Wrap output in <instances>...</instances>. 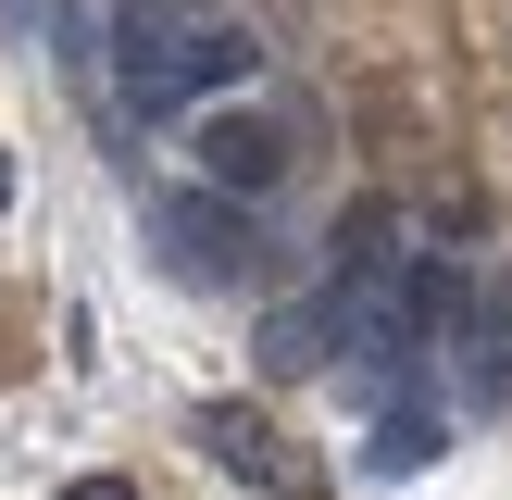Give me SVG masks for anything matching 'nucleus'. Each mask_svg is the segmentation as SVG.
Wrapping results in <instances>:
<instances>
[{
    "instance_id": "1",
    "label": "nucleus",
    "mask_w": 512,
    "mask_h": 500,
    "mask_svg": "<svg viewBox=\"0 0 512 500\" xmlns=\"http://www.w3.org/2000/svg\"><path fill=\"white\" fill-rule=\"evenodd\" d=\"M263 38L225 13H175V0H125V125H163L188 100H225L250 88Z\"/></svg>"
},
{
    "instance_id": "2",
    "label": "nucleus",
    "mask_w": 512,
    "mask_h": 500,
    "mask_svg": "<svg viewBox=\"0 0 512 500\" xmlns=\"http://www.w3.org/2000/svg\"><path fill=\"white\" fill-rule=\"evenodd\" d=\"M150 250H163L188 288H238V275H263V238H250V213L225 188H175L150 200Z\"/></svg>"
},
{
    "instance_id": "3",
    "label": "nucleus",
    "mask_w": 512,
    "mask_h": 500,
    "mask_svg": "<svg viewBox=\"0 0 512 500\" xmlns=\"http://www.w3.org/2000/svg\"><path fill=\"white\" fill-rule=\"evenodd\" d=\"M188 163H200V188L263 200L275 175H288V125H263V113H200L188 125Z\"/></svg>"
},
{
    "instance_id": "4",
    "label": "nucleus",
    "mask_w": 512,
    "mask_h": 500,
    "mask_svg": "<svg viewBox=\"0 0 512 500\" xmlns=\"http://www.w3.org/2000/svg\"><path fill=\"white\" fill-rule=\"evenodd\" d=\"M325 363H338V313L325 300H288L263 325V375H325Z\"/></svg>"
},
{
    "instance_id": "5",
    "label": "nucleus",
    "mask_w": 512,
    "mask_h": 500,
    "mask_svg": "<svg viewBox=\"0 0 512 500\" xmlns=\"http://www.w3.org/2000/svg\"><path fill=\"white\" fill-rule=\"evenodd\" d=\"M200 450H213V463H238V475H263V488H288V463H275V438H263V413H200Z\"/></svg>"
},
{
    "instance_id": "6",
    "label": "nucleus",
    "mask_w": 512,
    "mask_h": 500,
    "mask_svg": "<svg viewBox=\"0 0 512 500\" xmlns=\"http://www.w3.org/2000/svg\"><path fill=\"white\" fill-rule=\"evenodd\" d=\"M438 450H450L438 413H388V425H375V450H363V475H388V488H400V475H425Z\"/></svg>"
},
{
    "instance_id": "7",
    "label": "nucleus",
    "mask_w": 512,
    "mask_h": 500,
    "mask_svg": "<svg viewBox=\"0 0 512 500\" xmlns=\"http://www.w3.org/2000/svg\"><path fill=\"white\" fill-rule=\"evenodd\" d=\"M63 75H75V100L113 125V88H100V0H63Z\"/></svg>"
},
{
    "instance_id": "8",
    "label": "nucleus",
    "mask_w": 512,
    "mask_h": 500,
    "mask_svg": "<svg viewBox=\"0 0 512 500\" xmlns=\"http://www.w3.org/2000/svg\"><path fill=\"white\" fill-rule=\"evenodd\" d=\"M63 500H138L125 475H63Z\"/></svg>"
},
{
    "instance_id": "9",
    "label": "nucleus",
    "mask_w": 512,
    "mask_h": 500,
    "mask_svg": "<svg viewBox=\"0 0 512 500\" xmlns=\"http://www.w3.org/2000/svg\"><path fill=\"white\" fill-rule=\"evenodd\" d=\"M50 13V0H0V38H25V25H38Z\"/></svg>"
},
{
    "instance_id": "10",
    "label": "nucleus",
    "mask_w": 512,
    "mask_h": 500,
    "mask_svg": "<svg viewBox=\"0 0 512 500\" xmlns=\"http://www.w3.org/2000/svg\"><path fill=\"white\" fill-rule=\"evenodd\" d=\"M0 213H13V150H0Z\"/></svg>"
}]
</instances>
